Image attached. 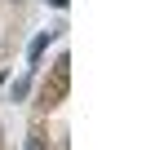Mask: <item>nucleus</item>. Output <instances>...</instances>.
Listing matches in <instances>:
<instances>
[{
    "label": "nucleus",
    "instance_id": "obj_1",
    "mask_svg": "<svg viewBox=\"0 0 146 150\" xmlns=\"http://www.w3.org/2000/svg\"><path fill=\"white\" fill-rule=\"evenodd\" d=\"M27 150H44V141H40V137H31V146H27Z\"/></svg>",
    "mask_w": 146,
    "mask_h": 150
}]
</instances>
